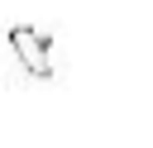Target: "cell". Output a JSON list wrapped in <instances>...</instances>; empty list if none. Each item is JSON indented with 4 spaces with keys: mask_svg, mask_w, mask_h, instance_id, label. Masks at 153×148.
I'll return each instance as SVG.
<instances>
[{
    "mask_svg": "<svg viewBox=\"0 0 153 148\" xmlns=\"http://www.w3.org/2000/svg\"><path fill=\"white\" fill-rule=\"evenodd\" d=\"M5 38H10V53L19 57V67H24L33 81H48V76H53V38H48L43 29H33V24H14Z\"/></svg>",
    "mask_w": 153,
    "mask_h": 148,
    "instance_id": "cell-1",
    "label": "cell"
}]
</instances>
